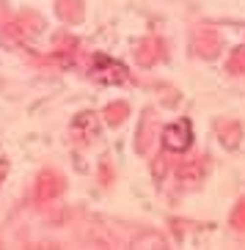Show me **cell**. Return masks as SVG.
I'll list each match as a JSON object with an SVG mask.
<instances>
[{
    "label": "cell",
    "mask_w": 245,
    "mask_h": 250,
    "mask_svg": "<svg viewBox=\"0 0 245 250\" xmlns=\"http://www.w3.org/2000/svg\"><path fill=\"white\" fill-rule=\"evenodd\" d=\"M91 77H94V80H99V83H108V85H116V83H127V80H130L127 69L121 66L119 61L105 58V55H97V58H94Z\"/></svg>",
    "instance_id": "obj_1"
},
{
    "label": "cell",
    "mask_w": 245,
    "mask_h": 250,
    "mask_svg": "<svg viewBox=\"0 0 245 250\" xmlns=\"http://www.w3.org/2000/svg\"><path fill=\"white\" fill-rule=\"evenodd\" d=\"M190 143H193V129H190V121H187V118H179V121L165 126L163 146L168 148V151H187Z\"/></svg>",
    "instance_id": "obj_2"
}]
</instances>
